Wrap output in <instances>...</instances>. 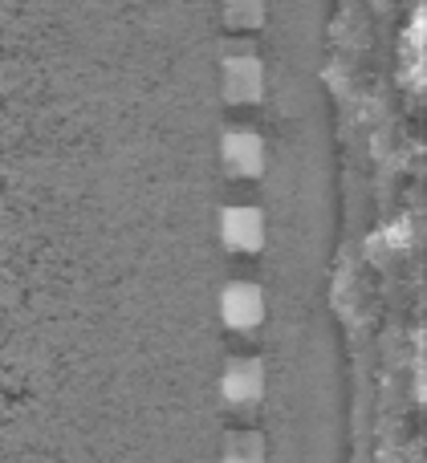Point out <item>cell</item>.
Returning a JSON list of instances; mask_svg holds the SVG:
<instances>
[{
	"label": "cell",
	"mask_w": 427,
	"mask_h": 463,
	"mask_svg": "<svg viewBox=\"0 0 427 463\" xmlns=\"http://www.w3.org/2000/svg\"><path fill=\"white\" fill-rule=\"evenodd\" d=\"M220 394H224L228 411L241 419H252V402H261L265 394V366L261 358H228L224 374H220Z\"/></svg>",
	"instance_id": "obj_1"
},
{
	"label": "cell",
	"mask_w": 427,
	"mask_h": 463,
	"mask_svg": "<svg viewBox=\"0 0 427 463\" xmlns=\"http://www.w3.org/2000/svg\"><path fill=\"white\" fill-rule=\"evenodd\" d=\"M236 53L224 57V98L236 106L261 102L265 94V70H261V57L249 53V45H232Z\"/></svg>",
	"instance_id": "obj_2"
},
{
	"label": "cell",
	"mask_w": 427,
	"mask_h": 463,
	"mask_svg": "<svg viewBox=\"0 0 427 463\" xmlns=\"http://www.w3.org/2000/svg\"><path fill=\"white\" fill-rule=\"evenodd\" d=\"M220 317H224L228 329L249 334V329H257L261 317H265V293H261L257 285H249V280H232V285H224V293H220Z\"/></svg>",
	"instance_id": "obj_3"
},
{
	"label": "cell",
	"mask_w": 427,
	"mask_h": 463,
	"mask_svg": "<svg viewBox=\"0 0 427 463\" xmlns=\"http://www.w3.org/2000/svg\"><path fill=\"white\" fill-rule=\"evenodd\" d=\"M220 159H224V171L232 179H257L265 171V143L252 130H228L224 143H220Z\"/></svg>",
	"instance_id": "obj_4"
},
{
	"label": "cell",
	"mask_w": 427,
	"mask_h": 463,
	"mask_svg": "<svg viewBox=\"0 0 427 463\" xmlns=\"http://www.w3.org/2000/svg\"><path fill=\"white\" fill-rule=\"evenodd\" d=\"M220 244L228 252H257L265 244V216L261 208H224L220 212Z\"/></svg>",
	"instance_id": "obj_5"
},
{
	"label": "cell",
	"mask_w": 427,
	"mask_h": 463,
	"mask_svg": "<svg viewBox=\"0 0 427 463\" xmlns=\"http://www.w3.org/2000/svg\"><path fill=\"white\" fill-rule=\"evenodd\" d=\"M224 463H265V439H261V431H232L228 435Z\"/></svg>",
	"instance_id": "obj_6"
},
{
	"label": "cell",
	"mask_w": 427,
	"mask_h": 463,
	"mask_svg": "<svg viewBox=\"0 0 427 463\" xmlns=\"http://www.w3.org/2000/svg\"><path fill=\"white\" fill-rule=\"evenodd\" d=\"M224 21L232 29H261L265 21V0H224Z\"/></svg>",
	"instance_id": "obj_7"
}]
</instances>
